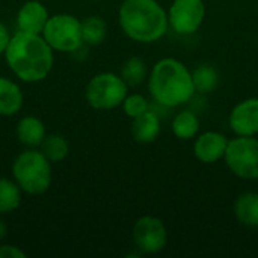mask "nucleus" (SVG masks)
Masks as SVG:
<instances>
[{
  "instance_id": "20e7f679",
  "label": "nucleus",
  "mask_w": 258,
  "mask_h": 258,
  "mask_svg": "<svg viewBox=\"0 0 258 258\" xmlns=\"http://www.w3.org/2000/svg\"><path fill=\"white\" fill-rule=\"evenodd\" d=\"M12 178L23 194L42 195L51 184V162L41 150H23L12 162Z\"/></svg>"
},
{
  "instance_id": "2eb2a0df",
  "label": "nucleus",
  "mask_w": 258,
  "mask_h": 258,
  "mask_svg": "<svg viewBox=\"0 0 258 258\" xmlns=\"http://www.w3.org/2000/svg\"><path fill=\"white\" fill-rule=\"evenodd\" d=\"M162 130L160 116L154 110H147L142 115L133 118L132 122V136L139 144H151L157 139Z\"/></svg>"
},
{
  "instance_id": "f3484780",
  "label": "nucleus",
  "mask_w": 258,
  "mask_h": 258,
  "mask_svg": "<svg viewBox=\"0 0 258 258\" xmlns=\"http://www.w3.org/2000/svg\"><path fill=\"white\" fill-rule=\"evenodd\" d=\"M23 190L14 178L0 177V215L15 212L21 206Z\"/></svg>"
},
{
  "instance_id": "4468645a",
  "label": "nucleus",
  "mask_w": 258,
  "mask_h": 258,
  "mask_svg": "<svg viewBox=\"0 0 258 258\" xmlns=\"http://www.w3.org/2000/svg\"><path fill=\"white\" fill-rule=\"evenodd\" d=\"M24 104L23 89L17 82L0 76V116L17 115Z\"/></svg>"
},
{
  "instance_id": "412c9836",
  "label": "nucleus",
  "mask_w": 258,
  "mask_h": 258,
  "mask_svg": "<svg viewBox=\"0 0 258 258\" xmlns=\"http://www.w3.org/2000/svg\"><path fill=\"white\" fill-rule=\"evenodd\" d=\"M194 85L197 92L200 94H209L213 92L219 85V73L218 70L210 63H201L192 71Z\"/></svg>"
},
{
  "instance_id": "9b49d317",
  "label": "nucleus",
  "mask_w": 258,
  "mask_h": 258,
  "mask_svg": "<svg viewBox=\"0 0 258 258\" xmlns=\"http://www.w3.org/2000/svg\"><path fill=\"white\" fill-rule=\"evenodd\" d=\"M228 141L221 132H204L194 142V154L203 163H216L224 159Z\"/></svg>"
},
{
  "instance_id": "4be33fe9",
  "label": "nucleus",
  "mask_w": 258,
  "mask_h": 258,
  "mask_svg": "<svg viewBox=\"0 0 258 258\" xmlns=\"http://www.w3.org/2000/svg\"><path fill=\"white\" fill-rule=\"evenodd\" d=\"M121 77L128 86L141 85L148 77V67L145 60L139 56L128 57L121 67Z\"/></svg>"
},
{
  "instance_id": "5701e85b",
  "label": "nucleus",
  "mask_w": 258,
  "mask_h": 258,
  "mask_svg": "<svg viewBox=\"0 0 258 258\" xmlns=\"http://www.w3.org/2000/svg\"><path fill=\"white\" fill-rule=\"evenodd\" d=\"M121 106H122L124 113L132 119L150 110V101L142 94H127Z\"/></svg>"
},
{
  "instance_id": "a211bd4d",
  "label": "nucleus",
  "mask_w": 258,
  "mask_h": 258,
  "mask_svg": "<svg viewBox=\"0 0 258 258\" xmlns=\"http://www.w3.org/2000/svg\"><path fill=\"white\" fill-rule=\"evenodd\" d=\"M82 35L85 45H100L107 36V23L100 15H89L82 20Z\"/></svg>"
},
{
  "instance_id": "6e6552de",
  "label": "nucleus",
  "mask_w": 258,
  "mask_h": 258,
  "mask_svg": "<svg viewBox=\"0 0 258 258\" xmlns=\"http://www.w3.org/2000/svg\"><path fill=\"white\" fill-rule=\"evenodd\" d=\"M133 243L147 255L159 254L168 243V230L163 221L157 216H141L133 225Z\"/></svg>"
},
{
  "instance_id": "7ed1b4c3",
  "label": "nucleus",
  "mask_w": 258,
  "mask_h": 258,
  "mask_svg": "<svg viewBox=\"0 0 258 258\" xmlns=\"http://www.w3.org/2000/svg\"><path fill=\"white\" fill-rule=\"evenodd\" d=\"M118 21L124 35L141 44L159 41L169 27L168 11L157 0H122Z\"/></svg>"
},
{
  "instance_id": "6ab92c4d",
  "label": "nucleus",
  "mask_w": 258,
  "mask_h": 258,
  "mask_svg": "<svg viewBox=\"0 0 258 258\" xmlns=\"http://www.w3.org/2000/svg\"><path fill=\"white\" fill-rule=\"evenodd\" d=\"M171 128L172 133L181 141L194 139L200 132V118L190 110H183L174 116Z\"/></svg>"
},
{
  "instance_id": "ddd939ff",
  "label": "nucleus",
  "mask_w": 258,
  "mask_h": 258,
  "mask_svg": "<svg viewBox=\"0 0 258 258\" xmlns=\"http://www.w3.org/2000/svg\"><path fill=\"white\" fill-rule=\"evenodd\" d=\"M15 135L18 142L26 148H39L47 136V128L42 119L27 115L17 122Z\"/></svg>"
},
{
  "instance_id": "39448f33",
  "label": "nucleus",
  "mask_w": 258,
  "mask_h": 258,
  "mask_svg": "<svg viewBox=\"0 0 258 258\" xmlns=\"http://www.w3.org/2000/svg\"><path fill=\"white\" fill-rule=\"evenodd\" d=\"M128 94V85L121 74L110 71L95 74L85 88V98L95 110H112L122 104Z\"/></svg>"
},
{
  "instance_id": "f257e3e1",
  "label": "nucleus",
  "mask_w": 258,
  "mask_h": 258,
  "mask_svg": "<svg viewBox=\"0 0 258 258\" xmlns=\"http://www.w3.org/2000/svg\"><path fill=\"white\" fill-rule=\"evenodd\" d=\"M54 50L42 35L17 30L6 47L5 60L12 74L24 83L42 82L54 63Z\"/></svg>"
},
{
  "instance_id": "a878e982",
  "label": "nucleus",
  "mask_w": 258,
  "mask_h": 258,
  "mask_svg": "<svg viewBox=\"0 0 258 258\" xmlns=\"http://www.w3.org/2000/svg\"><path fill=\"white\" fill-rule=\"evenodd\" d=\"M6 236H8V225H6L5 219L2 218V215H0V242H2Z\"/></svg>"
},
{
  "instance_id": "393cba45",
  "label": "nucleus",
  "mask_w": 258,
  "mask_h": 258,
  "mask_svg": "<svg viewBox=\"0 0 258 258\" xmlns=\"http://www.w3.org/2000/svg\"><path fill=\"white\" fill-rule=\"evenodd\" d=\"M11 36H12V35H11L8 26H6L5 23L0 21V54H5L6 47H8L9 41H11Z\"/></svg>"
},
{
  "instance_id": "f8f14e48",
  "label": "nucleus",
  "mask_w": 258,
  "mask_h": 258,
  "mask_svg": "<svg viewBox=\"0 0 258 258\" xmlns=\"http://www.w3.org/2000/svg\"><path fill=\"white\" fill-rule=\"evenodd\" d=\"M48 18L50 14L44 3H41L39 0H27L20 6L17 12V30L41 35Z\"/></svg>"
},
{
  "instance_id": "b1692460",
  "label": "nucleus",
  "mask_w": 258,
  "mask_h": 258,
  "mask_svg": "<svg viewBox=\"0 0 258 258\" xmlns=\"http://www.w3.org/2000/svg\"><path fill=\"white\" fill-rule=\"evenodd\" d=\"M27 254L15 245H0V258H26Z\"/></svg>"
},
{
  "instance_id": "9d476101",
  "label": "nucleus",
  "mask_w": 258,
  "mask_h": 258,
  "mask_svg": "<svg viewBox=\"0 0 258 258\" xmlns=\"http://www.w3.org/2000/svg\"><path fill=\"white\" fill-rule=\"evenodd\" d=\"M228 124L236 136H257L258 97H249L237 103L230 112Z\"/></svg>"
},
{
  "instance_id": "aec40b11",
  "label": "nucleus",
  "mask_w": 258,
  "mask_h": 258,
  "mask_svg": "<svg viewBox=\"0 0 258 258\" xmlns=\"http://www.w3.org/2000/svg\"><path fill=\"white\" fill-rule=\"evenodd\" d=\"M39 150L51 163H59L67 159V156L70 153V144L65 136L51 133V135L45 136Z\"/></svg>"
},
{
  "instance_id": "dca6fc26",
  "label": "nucleus",
  "mask_w": 258,
  "mask_h": 258,
  "mask_svg": "<svg viewBox=\"0 0 258 258\" xmlns=\"http://www.w3.org/2000/svg\"><path fill=\"white\" fill-rule=\"evenodd\" d=\"M233 212L243 227L258 228V192H245L239 195Z\"/></svg>"
},
{
  "instance_id": "0eeeda50",
  "label": "nucleus",
  "mask_w": 258,
  "mask_h": 258,
  "mask_svg": "<svg viewBox=\"0 0 258 258\" xmlns=\"http://www.w3.org/2000/svg\"><path fill=\"white\" fill-rule=\"evenodd\" d=\"M224 160L236 177L258 180V139L255 136L230 139Z\"/></svg>"
},
{
  "instance_id": "f03ea898",
  "label": "nucleus",
  "mask_w": 258,
  "mask_h": 258,
  "mask_svg": "<svg viewBox=\"0 0 258 258\" xmlns=\"http://www.w3.org/2000/svg\"><path fill=\"white\" fill-rule=\"evenodd\" d=\"M148 89L153 100L163 107L183 106L197 94L192 71L175 57H163L153 65Z\"/></svg>"
},
{
  "instance_id": "1a4fd4ad",
  "label": "nucleus",
  "mask_w": 258,
  "mask_h": 258,
  "mask_svg": "<svg viewBox=\"0 0 258 258\" xmlns=\"http://www.w3.org/2000/svg\"><path fill=\"white\" fill-rule=\"evenodd\" d=\"M206 17L204 0H174L168 9L169 27L178 35H194Z\"/></svg>"
},
{
  "instance_id": "423d86ee",
  "label": "nucleus",
  "mask_w": 258,
  "mask_h": 258,
  "mask_svg": "<svg viewBox=\"0 0 258 258\" xmlns=\"http://www.w3.org/2000/svg\"><path fill=\"white\" fill-rule=\"evenodd\" d=\"M41 35L54 51L60 53H74L85 44L82 35V20L73 14L50 15Z\"/></svg>"
}]
</instances>
